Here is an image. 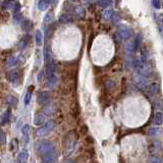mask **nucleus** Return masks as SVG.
I'll list each match as a JSON object with an SVG mask.
<instances>
[{
    "mask_svg": "<svg viewBox=\"0 0 163 163\" xmlns=\"http://www.w3.org/2000/svg\"><path fill=\"white\" fill-rule=\"evenodd\" d=\"M36 149H37V152H38L40 155L44 156L45 154H47V153H49V152L55 150V147H54V144H53L52 142L42 141V142H40V143H38Z\"/></svg>",
    "mask_w": 163,
    "mask_h": 163,
    "instance_id": "obj_1",
    "label": "nucleus"
},
{
    "mask_svg": "<svg viewBox=\"0 0 163 163\" xmlns=\"http://www.w3.org/2000/svg\"><path fill=\"white\" fill-rule=\"evenodd\" d=\"M54 129H55V122L53 121V120H49L43 127H40V129L37 130V136H38V137H45L48 133H51Z\"/></svg>",
    "mask_w": 163,
    "mask_h": 163,
    "instance_id": "obj_2",
    "label": "nucleus"
},
{
    "mask_svg": "<svg viewBox=\"0 0 163 163\" xmlns=\"http://www.w3.org/2000/svg\"><path fill=\"white\" fill-rule=\"evenodd\" d=\"M76 141H77V137H76V133H71L67 136V138H66L65 147H66V149L68 150V152H67L68 154L71 153V151L74 150V146H76Z\"/></svg>",
    "mask_w": 163,
    "mask_h": 163,
    "instance_id": "obj_3",
    "label": "nucleus"
},
{
    "mask_svg": "<svg viewBox=\"0 0 163 163\" xmlns=\"http://www.w3.org/2000/svg\"><path fill=\"white\" fill-rule=\"evenodd\" d=\"M56 158H57V153H56L55 150H53L49 153L45 154L42 158V162L43 163H54Z\"/></svg>",
    "mask_w": 163,
    "mask_h": 163,
    "instance_id": "obj_4",
    "label": "nucleus"
},
{
    "mask_svg": "<svg viewBox=\"0 0 163 163\" xmlns=\"http://www.w3.org/2000/svg\"><path fill=\"white\" fill-rule=\"evenodd\" d=\"M38 101H39L40 104H42V105H45V104H47V103L50 102V95L48 94L47 92L40 93L39 96H38Z\"/></svg>",
    "mask_w": 163,
    "mask_h": 163,
    "instance_id": "obj_5",
    "label": "nucleus"
},
{
    "mask_svg": "<svg viewBox=\"0 0 163 163\" xmlns=\"http://www.w3.org/2000/svg\"><path fill=\"white\" fill-rule=\"evenodd\" d=\"M29 158V153L27 150H24L18 154L17 156V163H26Z\"/></svg>",
    "mask_w": 163,
    "mask_h": 163,
    "instance_id": "obj_6",
    "label": "nucleus"
},
{
    "mask_svg": "<svg viewBox=\"0 0 163 163\" xmlns=\"http://www.w3.org/2000/svg\"><path fill=\"white\" fill-rule=\"evenodd\" d=\"M34 90V86H30L29 88L28 92L26 93V96H25V105H29V103H30L31 101V98H32V92H33Z\"/></svg>",
    "mask_w": 163,
    "mask_h": 163,
    "instance_id": "obj_7",
    "label": "nucleus"
},
{
    "mask_svg": "<svg viewBox=\"0 0 163 163\" xmlns=\"http://www.w3.org/2000/svg\"><path fill=\"white\" fill-rule=\"evenodd\" d=\"M44 115L42 114H37L34 117V124L35 125H42V124H44Z\"/></svg>",
    "mask_w": 163,
    "mask_h": 163,
    "instance_id": "obj_8",
    "label": "nucleus"
},
{
    "mask_svg": "<svg viewBox=\"0 0 163 163\" xmlns=\"http://www.w3.org/2000/svg\"><path fill=\"white\" fill-rule=\"evenodd\" d=\"M56 81H57V79H56V77L54 76V74H52V76H49V77H48V80H47V82H46V86L48 88H52L56 84Z\"/></svg>",
    "mask_w": 163,
    "mask_h": 163,
    "instance_id": "obj_9",
    "label": "nucleus"
},
{
    "mask_svg": "<svg viewBox=\"0 0 163 163\" xmlns=\"http://www.w3.org/2000/svg\"><path fill=\"white\" fill-rule=\"evenodd\" d=\"M162 119H163L162 113H161V112H157V113L155 114V116H154V122H155V124H156V125L162 124V121H163Z\"/></svg>",
    "mask_w": 163,
    "mask_h": 163,
    "instance_id": "obj_10",
    "label": "nucleus"
},
{
    "mask_svg": "<svg viewBox=\"0 0 163 163\" xmlns=\"http://www.w3.org/2000/svg\"><path fill=\"white\" fill-rule=\"evenodd\" d=\"M29 130H30V127H29V125H25V127H23L24 140H25V143L26 144L29 143Z\"/></svg>",
    "mask_w": 163,
    "mask_h": 163,
    "instance_id": "obj_11",
    "label": "nucleus"
},
{
    "mask_svg": "<svg viewBox=\"0 0 163 163\" xmlns=\"http://www.w3.org/2000/svg\"><path fill=\"white\" fill-rule=\"evenodd\" d=\"M9 117H10V110H7V111L3 114V115H2L1 124H2V125L6 124L7 122H8V120H9Z\"/></svg>",
    "mask_w": 163,
    "mask_h": 163,
    "instance_id": "obj_12",
    "label": "nucleus"
},
{
    "mask_svg": "<svg viewBox=\"0 0 163 163\" xmlns=\"http://www.w3.org/2000/svg\"><path fill=\"white\" fill-rule=\"evenodd\" d=\"M159 127H152V129L148 130V135L149 136H152V137H155L159 133Z\"/></svg>",
    "mask_w": 163,
    "mask_h": 163,
    "instance_id": "obj_13",
    "label": "nucleus"
},
{
    "mask_svg": "<svg viewBox=\"0 0 163 163\" xmlns=\"http://www.w3.org/2000/svg\"><path fill=\"white\" fill-rule=\"evenodd\" d=\"M5 142H6V136L3 130L0 129V144H4Z\"/></svg>",
    "mask_w": 163,
    "mask_h": 163,
    "instance_id": "obj_14",
    "label": "nucleus"
},
{
    "mask_svg": "<svg viewBox=\"0 0 163 163\" xmlns=\"http://www.w3.org/2000/svg\"><path fill=\"white\" fill-rule=\"evenodd\" d=\"M41 36H42V35H41V32H40V31L37 32L36 38H37V43H38V44H41V41H42V40H41Z\"/></svg>",
    "mask_w": 163,
    "mask_h": 163,
    "instance_id": "obj_15",
    "label": "nucleus"
},
{
    "mask_svg": "<svg viewBox=\"0 0 163 163\" xmlns=\"http://www.w3.org/2000/svg\"><path fill=\"white\" fill-rule=\"evenodd\" d=\"M150 163H162V161L160 159H153V160H151V162Z\"/></svg>",
    "mask_w": 163,
    "mask_h": 163,
    "instance_id": "obj_16",
    "label": "nucleus"
},
{
    "mask_svg": "<svg viewBox=\"0 0 163 163\" xmlns=\"http://www.w3.org/2000/svg\"><path fill=\"white\" fill-rule=\"evenodd\" d=\"M65 163H76V161H73V160H68V161H66Z\"/></svg>",
    "mask_w": 163,
    "mask_h": 163,
    "instance_id": "obj_17",
    "label": "nucleus"
}]
</instances>
